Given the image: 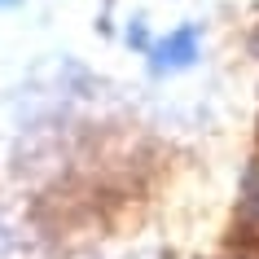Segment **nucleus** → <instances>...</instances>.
Masks as SVG:
<instances>
[{"label":"nucleus","instance_id":"f257e3e1","mask_svg":"<svg viewBox=\"0 0 259 259\" xmlns=\"http://www.w3.org/2000/svg\"><path fill=\"white\" fill-rule=\"evenodd\" d=\"M193 57H198V27H180V31H171L163 44L150 49V66H154V75H163V70L193 66Z\"/></svg>","mask_w":259,"mask_h":259},{"label":"nucleus","instance_id":"f03ea898","mask_svg":"<svg viewBox=\"0 0 259 259\" xmlns=\"http://www.w3.org/2000/svg\"><path fill=\"white\" fill-rule=\"evenodd\" d=\"M127 44H132V49H154V44H150V31H145V22H132V27H127Z\"/></svg>","mask_w":259,"mask_h":259},{"label":"nucleus","instance_id":"7ed1b4c3","mask_svg":"<svg viewBox=\"0 0 259 259\" xmlns=\"http://www.w3.org/2000/svg\"><path fill=\"white\" fill-rule=\"evenodd\" d=\"M14 5H18V0H0V9H14Z\"/></svg>","mask_w":259,"mask_h":259}]
</instances>
